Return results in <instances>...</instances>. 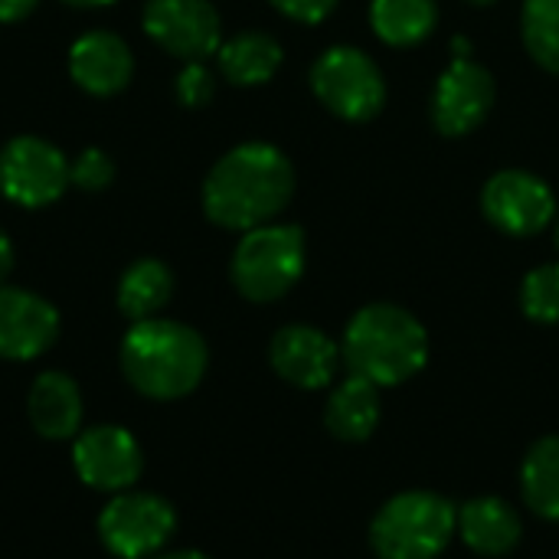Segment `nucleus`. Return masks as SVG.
I'll return each mask as SVG.
<instances>
[{"instance_id": "17", "label": "nucleus", "mask_w": 559, "mask_h": 559, "mask_svg": "<svg viewBox=\"0 0 559 559\" xmlns=\"http://www.w3.org/2000/svg\"><path fill=\"white\" fill-rule=\"evenodd\" d=\"M459 534L478 557H508L524 537L521 514L501 498H475L459 508Z\"/></svg>"}, {"instance_id": "2", "label": "nucleus", "mask_w": 559, "mask_h": 559, "mask_svg": "<svg viewBox=\"0 0 559 559\" xmlns=\"http://www.w3.org/2000/svg\"><path fill=\"white\" fill-rule=\"evenodd\" d=\"M118 364L134 393L170 403L190 396L210 367V350L200 331L167 318L134 321L121 337Z\"/></svg>"}, {"instance_id": "25", "label": "nucleus", "mask_w": 559, "mask_h": 559, "mask_svg": "<svg viewBox=\"0 0 559 559\" xmlns=\"http://www.w3.org/2000/svg\"><path fill=\"white\" fill-rule=\"evenodd\" d=\"M69 180H72V187H79L85 193H98V190L111 187L115 160L102 147H85L75 160H69Z\"/></svg>"}, {"instance_id": "9", "label": "nucleus", "mask_w": 559, "mask_h": 559, "mask_svg": "<svg viewBox=\"0 0 559 559\" xmlns=\"http://www.w3.org/2000/svg\"><path fill=\"white\" fill-rule=\"evenodd\" d=\"M481 213L498 233L527 239L557 219V193L544 177L531 170H498L481 190Z\"/></svg>"}, {"instance_id": "3", "label": "nucleus", "mask_w": 559, "mask_h": 559, "mask_svg": "<svg viewBox=\"0 0 559 559\" xmlns=\"http://www.w3.org/2000/svg\"><path fill=\"white\" fill-rule=\"evenodd\" d=\"M341 357L350 373L377 383L380 390L400 386L429 364V334L413 311L377 301L347 321Z\"/></svg>"}, {"instance_id": "33", "label": "nucleus", "mask_w": 559, "mask_h": 559, "mask_svg": "<svg viewBox=\"0 0 559 559\" xmlns=\"http://www.w3.org/2000/svg\"><path fill=\"white\" fill-rule=\"evenodd\" d=\"M557 249H559V213H557Z\"/></svg>"}, {"instance_id": "7", "label": "nucleus", "mask_w": 559, "mask_h": 559, "mask_svg": "<svg viewBox=\"0 0 559 559\" xmlns=\"http://www.w3.org/2000/svg\"><path fill=\"white\" fill-rule=\"evenodd\" d=\"M177 531V511L154 491H121L98 514V537L118 559H154Z\"/></svg>"}, {"instance_id": "20", "label": "nucleus", "mask_w": 559, "mask_h": 559, "mask_svg": "<svg viewBox=\"0 0 559 559\" xmlns=\"http://www.w3.org/2000/svg\"><path fill=\"white\" fill-rule=\"evenodd\" d=\"M439 26L436 0H370V29L396 49L426 43Z\"/></svg>"}, {"instance_id": "4", "label": "nucleus", "mask_w": 559, "mask_h": 559, "mask_svg": "<svg viewBox=\"0 0 559 559\" xmlns=\"http://www.w3.org/2000/svg\"><path fill=\"white\" fill-rule=\"evenodd\" d=\"M459 511L436 491H403L390 498L373 524L370 547L380 559H436L455 537Z\"/></svg>"}, {"instance_id": "15", "label": "nucleus", "mask_w": 559, "mask_h": 559, "mask_svg": "<svg viewBox=\"0 0 559 559\" xmlns=\"http://www.w3.org/2000/svg\"><path fill=\"white\" fill-rule=\"evenodd\" d=\"M69 75L82 92L108 98L131 85L134 56L118 33L92 29L69 46Z\"/></svg>"}, {"instance_id": "26", "label": "nucleus", "mask_w": 559, "mask_h": 559, "mask_svg": "<svg viewBox=\"0 0 559 559\" xmlns=\"http://www.w3.org/2000/svg\"><path fill=\"white\" fill-rule=\"evenodd\" d=\"M174 92L187 108H203L216 95V75L203 62H187L174 82Z\"/></svg>"}, {"instance_id": "12", "label": "nucleus", "mask_w": 559, "mask_h": 559, "mask_svg": "<svg viewBox=\"0 0 559 559\" xmlns=\"http://www.w3.org/2000/svg\"><path fill=\"white\" fill-rule=\"evenodd\" d=\"M144 33L183 62H203L223 46V20L210 0H147Z\"/></svg>"}, {"instance_id": "19", "label": "nucleus", "mask_w": 559, "mask_h": 559, "mask_svg": "<svg viewBox=\"0 0 559 559\" xmlns=\"http://www.w3.org/2000/svg\"><path fill=\"white\" fill-rule=\"evenodd\" d=\"M216 62L226 82L233 85H265L285 62L282 43L269 33L246 29L233 39H223L216 49Z\"/></svg>"}, {"instance_id": "32", "label": "nucleus", "mask_w": 559, "mask_h": 559, "mask_svg": "<svg viewBox=\"0 0 559 559\" xmlns=\"http://www.w3.org/2000/svg\"><path fill=\"white\" fill-rule=\"evenodd\" d=\"M465 3H472V7H495L498 0H465Z\"/></svg>"}, {"instance_id": "24", "label": "nucleus", "mask_w": 559, "mask_h": 559, "mask_svg": "<svg viewBox=\"0 0 559 559\" xmlns=\"http://www.w3.org/2000/svg\"><path fill=\"white\" fill-rule=\"evenodd\" d=\"M521 311L537 324H559V262L537 265L524 275Z\"/></svg>"}, {"instance_id": "11", "label": "nucleus", "mask_w": 559, "mask_h": 559, "mask_svg": "<svg viewBox=\"0 0 559 559\" xmlns=\"http://www.w3.org/2000/svg\"><path fill=\"white\" fill-rule=\"evenodd\" d=\"M72 468L92 491L121 495L144 475V449L124 426H92L72 439Z\"/></svg>"}, {"instance_id": "5", "label": "nucleus", "mask_w": 559, "mask_h": 559, "mask_svg": "<svg viewBox=\"0 0 559 559\" xmlns=\"http://www.w3.org/2000/svg\"><path fill=\"white\" fill-rule=\"evenodd\" d=\"M305 233L292 223H265L242 233L229 278L246 301L272 305L285 298L305 275Z\"/></svg>"}, {"instance_id": "27", "label": "nucleus", "mask_w": 559, "mask_h": 559, "mask_svg": "<svg viewBox=\"0 0 559 559\" xmlns=\"http://www.w3.org/2000/svg\"><path fill=\"white\" fill-rule=\"evenodd\" d=\"M269 3H272L282 16H288V20H295V23H308V26L328 20V16L337 10V0H269Z\"/></svg>"}, {"instance_id": "18", "label": "nucleus", "mask_w": 559, "mask_h": 559, "mask_svg": "<svg viewBox=\"0 0 559 559\" xmlns=\"http://www.w3.org/2000/svg\"><path fill=\"white\" fill-rule=\"evenodd\" d=\"M380 423V386L347 373L324 406V426L341 442H367Z\"/></svg>"}, {"instance_id": "14", "label": "nucleus", "mask_w": 559, "mask_h": 559, "mask_svg": "<svg viewBox=\"0 0 559 559\" xmlns=\"http://www.w3.org/2000/svg\"><path fill=\"white\" fill-rule=\"evenodd\" d=\"M272 370L298 390H324L337 377L341 347L311 324H285L269 344Z\"/></svg>"}, {"instance_id": "28", "label": "nucleus", "mask_w": 559, "mask_h": 559, "mask_svg": "<svg viewBox=\"0 0 559 559\" xmlns=\"http://www.w3.org/2000/svg\"><path fill=\"white\" fill-rule=\"evenodd\" d=\"M39 0H0V23H16L26 20L36 10Z\"/></svg>"}, {"instance_id": "6", "label": "nucleus", "mask_w": 559, "mask_h": 559, "mask_svg": "<svg viewBox=\"0 0 559 559\" xmlns=\"http://www.w3.org/2000/svg\"><path fill=\"white\" fill-rule=\"evenodd\" d=\"M314 98L344 121H370L386 105V79L377 59L357 46H331L324 49L311 72Z\"/></svg>"}, {"instance_id": "13", "label": "nucleus", "mask_w": 559, "mask_h": 559, "mask_svg": "<svg viewBox=\"0 0 559 559\" xmlns=\"http://www.w3.org/2000/svg\"><path fill=\"white\" fill-rule=\"evenodd\" d=\"M59 337V311L36 292L0 285V360L26 364Z\"/></svg>"}, {"instance_id": "8", "label": "nucleus", "mask_w": 559, "mask_h": 559, "mask_svg": "<svg viewBox=\"0 0 559 559\" xmlns=\"http://www.w3.org/2000/svg\"><path fill=\"white\" fill-rule=\"evenodd\" d=\"M69 183V160L56 144L20 134L0 147V193L10 203L39 210L56 203Z\"/></svg>"}, {"instance_id": "10", "label": "nucleus", "mask_w": 559, "mask_h": 559, "mask_svg": "<svg viewBox=\"0 0 559 559\" xmlns=\"http://www.w3.org/2000/svg\"><path fill=\"white\" fill-rule=\"evenodd\" d=\"M495 75L472 56H455L432 88V124L445 138H465L485 124L495 108Z\"/></svg>"}, {"instance_id": "21", "label": "nucleus", "mask_w": 559, "mask_h": 559, "mask_svg": "<svg viewBox=\"0 0 559 559\" xmlns=\"http://www.w3.org/2000/svg\"><path fill=\"white\" fill-rule=\"evenodd\" d=\"M174 298V272L160 259H138L118 282V311L134 324L157 318Z\"/></svg>"}, {"instance_id": "16", "label": "nucleus", "mask_w": 559, "mask_h": 559, "mask_svg": "<svg viewBox=\"0 0 559 559\" xmlns=\"http://www.w3.org/2000/svg\"><path fill=\"white\" fill-rule=\"evenodd\" d=\"M26 416L39 439L66 442L82 432V390L69 373L46 370L26 393Z\"/></svg>"}, {"instance_id": "31", "label": "nucleus", "mask_w": 559, "mask_h": 559, "mask_svg": "<svg viewBox=\"0 0 559 559\" xmlns=\"http://www.w3.org/2000/svg\"><path fill=\"white\" fill-rule=\"evenodd\" d=\"M69 7H79V10H95V7H111L115 0H62Z\"/></svg>"}, {"instance_id": "22", "label": "nucleus", "mask_w": 559, "mask_h": 559, "mask_svg": "<svg viewBox=\"0 0 559 559\" xmlns=\"http://www.w3.org/2000/svg\"><path fill=\"white\" fill-rule=\"evenodd\" d=\"M521 491L537 518L559 521V436H544L531 445L521 465Z\"/></svg>"}, {"instance_id": "30", "label": "nucleus", "mask_w": 559, "mask_h": 559, "mask_svg": "<svg viewBox=\"0 0 559 559\" xmlns=\"http://www.w3.org/2000/svg\"><path fill=\"white\" fill-rule=\"evenodd\" d=\"M154 559H210L206 554L200 550H174V554H157Z\"/></svg>"}, {"instance_id": "29", "label": "nucleus", "mask_w": 559, "mask_h": 559, "mask_svg": "<svg viewBox=\"0 0 559 559\" xmlns=\"http://www.w3.org/2000/svg\"><path fill=\"white\" fill-rule=\"evenodd\" d=\"M13 262H16L13 242H10V236L0 229V285H3V282H7V275L13 272Z\"/></svg>"}, {"instance_id": "1", "label": "nucleus", "mask_w": 559, "mask_h": 559, "mask_svg": "<svg viewBox=\"0 0 559 559\" xmlns=\"http://www.w3.org/2000/svg\"><path fill=\"white\" fill-rule=\"evenodd\" d=\"M295 197V167L269 141H246L223 154L203 180V213L219 229L249 233L275 223Z\"/></svg>"}, {"instance_id": "23", "label": "nucleus", "mask_w": 559, "mask_h": 559, "mask_svg": "<svg viewBox=\"0 0 559 559\" xmlns=\"http://www.w3.org/2000/svg\"><path fill=\"white\" fill-rule=\"evenodd\" d=\"M521 36L531 59L559 75V0H524Z\"/></svg>"}]
</instances>
